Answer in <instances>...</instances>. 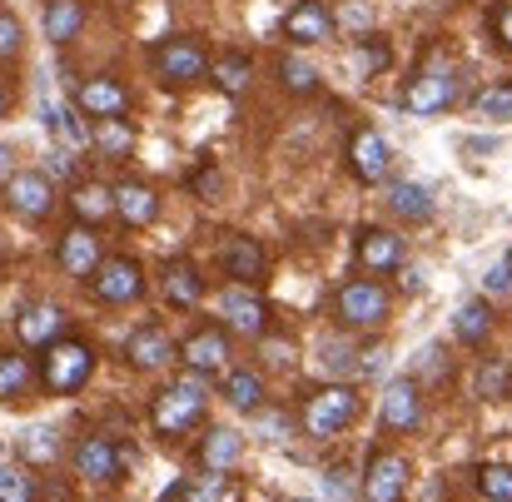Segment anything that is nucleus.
<instances>
[{
    "label": "nucleus",
    "mask_w": 512,
    "mask_h": 502,
    "mask_svg": "<svg viewBox=\"0 0 512 502\" xmlns=\"http://www.w3.org/2000/svg\"><path fill=\"white\" fill-rule=\"evenodd\" d=\"M204 413H209V383H204L199 373L174 378L170 388L155 398V428H160L165 438H184V433H194V428L204 423Z\"/></svg>",
    "instance_id": "nucleus-1"
},
{
    "label": "nucleus",
    "mask_w": 512,
    "mask_h": 502,
    "mask_svg": "<svg viewBox=\"0 0 512 502\" xmlns=\"http://www.w3.org/2000/svg\"><path fill=\"white\" fill-rule=\"evenodd\" d=\"M90 373H95V348H90V343H80V338H60V343L45 348L40 378H45L50 393L70 398V393H80V388L90 383Z\"/></svg>",
    "instance_id": "nucleus-2"
},
{
    "label": "nucleus",
    "mask_w": 512,
    "mask_h": 502,
    "mask_svg": "<svg viewBox=\"0 0 512 502\" xmlns=\"http://www.w3.org/2000/svg\"><path fill=\"white\" fill-rule=\"evenodd\" d=\"M150 65H155L160 85H199L209 75V50L194 35H170L150 50Z\"/></svg>",
    "instance_id": "nucleus-3"
},
{
    "label": "nucleus",
    "mask_w": 512,
    "mask_h": 502,
    "mask_svg": "<svg viewBox=\"0 0 512 502\" xmlns=\"http://www.w3.org/2000/svg\"><path fill=\"white\" fill-rule=\"evenodd\" d=\"M353 418H358V393L343 388V383L319 388V393L304 403V433H309V438H339V433L353 428Z\"/></svg>",
    "instance_id": "nucleus-4"
},
{
    "label": "nucleus",
    "mask_w": 512,
    "mask_h": 502,
    "mask_svg": "<svg viewBox=\"0 0 512 502\" xmlns=\"http://www.w3.org/2000/svg\"><path fill=\"white\" fill-rule=\"evenodd\" d=\"M388 314H393V304H388V289L378 284V279H348L339 289V319L343 329H383L388 324Z\"/></svg>",
    "instance_id": "nucleus-5"
},
{
    "label": "nucleus",
    "mask_w": 512,
    "mask_h": 502,
    "mask_svg": "<svg viewBox=\"0 0 512 502\" xmlns=\"http://www.w3.org/2000/svg\"><path fill=\"white\" fill-rule=\"evenodd\" d=\"M219 319H224V334H244V338L269 334V309H264V299H259L249 284H229V289H224Z\"/></svg>",
    "instance_id": "nucleus-6"
},
{
    "label": "nucleus",
    "mask_w": 512,
    "mask_h": 502,
    "mask_svg": "<svg viewBox=\"0 0 512 502\" xmlns=\"http://www.w3.org/2000/svg\"><path fill=\"white\" fill-rule=\"evenodd\" d=\"M90 284H95V299H100V304H140V299H145V269H140L130 254L105 259Z\"/></svg>",
    "instance_id": "nucleus-7"
},
{
    "label": "nucleus",
    "mask_w": 512,
    "mask_h": 502,
    "mask_svg": "<svg viewBox=\"0 0 512 502\" xmlns=\"http://www.w3.org/2000/svg\"><path fill=\"white\" fill-rule=\"evenodd\" d=\"M70 463H75V478H85V483H120V473H125L130 453L95 433V438H80V443H75Z\"/></svg>",
    "instance_id": "nucleus-8"
},
{
    "label": "nucleus",
    "mask_w": 512,
    "mask_h": 502,
    "mask_svg": "<svg viewBox=\"0 0 512 502\" xmlns=\"http://www.w3.org/2000/svg\"><path fill=\"white\" fill-rule=\"evenodd\" d=\"M363 502H403L408 498V458L398 453H373L358 483Z\"/></svg>",
    "instance_id": "nucleus-9"
},
{
    "label": "nucleus",
    "mask_w": 512,
    "mask_h": 502,
    "mask_svg": "<svg viewBox=\"0 0 512 502\" xmlns=\"http://www.w3.org/2000/svg\"><path fill=\"white\" fill-rule=\"evenodd\" d=\"M453 100H458V75L453 70H423L403 90V110L408 115H443Z\"/></svg>",
    "instance_id": "nucleus-10"
},
{
    "label": "nucleus",
    "mask_w": 512,
    "mask_h": 502,
    "mask_svg": "<svg viewBox=\"0 0 512 502\" xmlns=\"http://www.w3.org/2000/svg\"><path fill=\"white\" fill-rule=\"evenodd\" d=\"M5 204L20 214V219H45L55 209V184L40 174V169H20L5 179Z\"/></svg>",
    "instance_id": "nucleus-11"
},
{
    "label": "nucleus",
    "mask_w": 512,
    "mask_h": 502,
    "mask_svg": "<svg viewBox=\"0 0 512 502\" xmlns=\"http://www.w3.org/2000/svg\"><path fill=\"white\" fill-rule=\"evenodd\" d=\"M75 110L90 115V120H125L130 115V90L110 75H95L75 90Z\"/></svg>",
    "instance_id": "nucleus-12"
},
{
    "label": "nucleus",
    "mask_w": 512,
    "mask_h": 502,
    "mask_svg": "<svg viewBox=\"0 0 512 502\" xmlns=\"http://www.w3.org/2000/svg\"><path fill=\"white\" fill-rule=\"evenodd\" d=\"M383 428L388 433H418L423 428V393L413 378H393L383 388Z\"/></svg>",
    "instance_id": "nucleus-13"
},
{
    "label": "nucleus",
    "mask_w": 512,
    "mask_h": 502,
    "mask_svg": "<svg viewBox=\"0 0 512 502\" xmlns=\"http://www.w3.org/2000/svg\"><path fill=\"white\" fill-rule=\"evenodd\" d=\"M348 169H353L363 184H383V179H388V169H393V150H388V140H383L378 130H358V135L348 140Z\"/></svg>",
    "instance_id": "nucleus-14"
},
{
    "label": "nucleus",
    "mask_w": 512,
    "mask_h": 502,
    "mask_svg": "<svg viewBox=\"0 0 512 502\" xmlns=\"http://www.w3.org/2000/svg\"><path fill=\"white\" fill-rule=\"evenodd\" d=\"M334 10L324 5V0H299L289 15H284V40H294V45H324L329 35H334Z\"/></svg>",
    "instance_id": "nucleus-15"
},
{
    "label": "nucleus",
    "mask_w": 512,
    "mask_h": 502,
    "mask_svg": "<svg viewBox=\"0 0 512 502\" xmlns=\"http://www.w3.org/2000/svg\"><path fill=\"white\" fill-rule=\"evenodd\" d=\"M174 338L170 329H160V324H140L135 334L125 338V358L140 368V373H155V368H170L174 363Z\"/></svg>",
    "instance_id": "nucleus-16"
},
{
    "label": "nucleus",
    "mask_w": 512,
    "mask_h": 502,
    "mask_svg": "<svg viewBox=\"0 0 512 502\" xmlns=\"http://www.w3.org/2000/svg\"><path fill=\"white\" fill-rule=\"evenodd\" d=\"M100 264H105V249H100L95 229H85V224L65 229V239H60V269L75 274V279H95Z\"/></svg>",
    "instance_id": "nucleus-17"
},
{
    "label": "nucleus",
    "mask_w": 512,
    "mask_h": 502,
    "mask_svg": "<svg viewBox=\"0 0 512 502\" xmlns=\"http://www.w3.org/2000/svg\"><path fill=\"white\" fill-rule=\"evenodd\" d=\"M110 194H115V214H120L130 229H150V224L160 219V194H155L150 184L125 179V184H115Z\"/></svg>",
    "instance_id": "nucleus-18"
},
{
    "label": "nucleus",
    "mask_w": 512,
    "mask_h": 502,
    "mask_svg": "<svg viewBox=\"0 0 512 502\" xmlns=\"http://www.w3.org/2000/svg\"><path fill=\"white\" fill-rule=\"evenodd\" d=\"M353 249H358V264L368 274H393L403 264V239L393 229H358V244Z\"/></svg>",
    "instance_id": "nucleus-19"
},
{
    "label": "nucleus",
    "mask_w": 512,
    "mask_h": 502,
    "mask_svg": "<svg viewBox=\"0 0 512 502\" xmlns=\"http://www.w3.org/2000/svg\"><path fill=\"white\" fill-rule=\"evenodd\" d=\"M15 329H20V338L30 348H50V343H60V334H65V309L60 304H25L20 319H15Z\"/></svg>",
    "instance_id": "nucleus-20"
},
{
    "label": "nucleus",
    "mask_w": 512,
    "mask_h": 502,
    "mask_svg": "<svg viewBox=\"0 0 512 502\" xmlns=\"http://www.w3.org/2000/svg\"><path fill=\"white\" fill-rule=\"evenodd\" d=\"M264 269H269V254H264L259 239L234 234V239L224 244V274H229L234 284H254V279H264Z\"/></svg>",
    "instance_id": "nucleus-21"
},
{
    "label": "nucleus",
    "mask_w": 512,
    "mask_h": 502,
    "mask_svg": "<svg viewBox=\"0 0 512 502\" xmlns=\"http://www.w3.org/2000/svg\"><path fill=\"white\" fill-rule=\"evenodd\" d=\"M179 358L189 363V373H219L224 363H229V334L224 329H199V334L189 338L184 348H179Z\"/></svg>",
    "instance_id": "nucleus-22"
},
{
    "label": "nucleus",
    "mask_w": 512,
    "mask_h": 502,
    "mask_svg": "<svg viewBox=\"0 0 512 502\" xmlns=\"http://www.w3.org/2000/svg\"><path fill=\"white\" fill-rule=\"evenodd\" d=\"M388 209H393L398 219H408V224H428L438 204H433L428 184H413V179H393V184H388Z\"/></svg>",
    "instance_id": "nucleus-23"
},
{
    "label": "nucleus",
    "mask_w": 512,
    "mask_h": 502,
    "mask_svg": "<svg viewBox=\"0 0 512 502\" xmlns=\"http://www.w3.org/2000/svg\"><path fill=\"white\" fill-rule=\"evenodd\" d=\"M85 0H50L45 5V40L50 45H70V40H80V30H85Z\"/></svg>",
    "instance_id": "nucleus-24"
},
{
    "label": "nucleus",
    "mask_w": 512,
    "mask_h": 502,
    "mask_svg": "<svg viewBox=\"0 0 512 502\" xmlns=\"http://www.w3.org/2000/svg\"><path fill=\"white\" fill-rule=\"evenodd\" d=\"M160 284H165V299H170L174 309H194L204 299V279H199V269L189 259H170Z\"/></svg>",
    "instance_id": "nucleus-25"
},
{
    "label": "nucleus",
    "mask_w": 512,
    "mask_h": 502,
    "mask_svg": "<svg viewBox=\"0 0 512 502\" xmlns=\"http://www.w3.org/2000/svg\"><path fill=\"white\" fill-rule=\"evenodd\" d=\"M70 209H75V219L85 224V229H95V224H105L110 214H115V194L105 189V184H75V194H70Z\"/></svg>",
    "instance_id": "nucleus-26"
},
{
    "label": "nucleus",
    "mask_w": 512,
    "mask_h": 502,
    "mask_svg": "<svg viewBox=\"0 0 512 502\" xmlns=\"http://www.w3.org/2000/svg\"><path fill=\"white\" fill-rule=\"evenodd\" d=\"M224 398L239 413H259L264 408V373L259 368H229L224 373Z\"/></svg>",
    "instance_id": "nucleus-27"
},
{
    "label": "nucleus",
    "mask_w": 512,
    "mask_h": 502,
    "mask_svg": "<svg viewBox=\"0 0 512 502\" xmlns=\"http://www.w3.org/2000/svg\"><path fill=\"white\" fill-rule=\"evenodd\" d=\"M209 75H214V85H219L229 100H239V95L249 90V80H254V60L234 50V55H219V60L209 65Z\"/></svg>",
    "instance_id": "nucleus-28"
},
{
    "label": "nucleus",
    "mask_w": 512,
    "mask_h": 502,
    "mask_svg": "<svg viewBox=\"0 0 512 502\" xmlns=\"http://www.w3.org/2000/svg\"><path fill=\"white\" fill-rule=\"evenodd\" d=\"M40 125H45V135H60L70 145H90V125L80 120L75 105H45L40 110Z\"/></svg>",
    "instance_id": "nucleus-29"
},
{
    "label": "nucleus",
    "mask_w": 512,
    "mask_h": 502,
    "mask_svg": "<svg viewBox=\"0 0 512 502\" xmlns=\"http://www.w3.org/2000/svg\"><path fill=\"white\" fill-rule=\"evenodd\" d=\"M90 145H95L105 160H125L130 145H135V125H130V120H95Z\"/></svg>",
    "instance_id": "nucleus-30"
},
{
    "label": "nucleus",
    "mask_w": 512,
    "mask_h": 502,
    "mask_svg": "<svg viewBox=\"0 0 512 502\" xmlns=\"http://www.w3.org/2000/svg\"><path fill=\"white\" fill-rule=\"evenodd\" d=\"M453 334L463 338V343H488V334H493V304L488 299H468L463 309H458V319H453Z\"/></svg>",
    "instance_id": "nucleus-31"
},
{
    "label": "nucleus",
    "mask_w": 512,
    "mask_h": 502,
    "mask_svg": "<svg viewBox=\"0 0 512 502\" xmlns=\"http://www.w3.org/2000/svg\"><path fill=\"white\" fill-rule=\"evenodd\" d=\"M199 453H204V468H234L239 453H244V438L234 428H209Z\"/></svg>",
    "instance_id": "nucleus-32"
},
{
    "label": "nucleus",
    "mask_w": 512,
    "mask_h": 502,
    "mask_svg": "<svg viewBox=\"0 0 512 502\" xmlns=\"http://www.w3.org/2000/svg\"><path fill=\"white\" fill-rule=\"evenodd\" d=\"M279 80H284L289 95H314L319 90V70L309 60H299V55H284L279 60Z\"/></svg>",
    "instance_id": "nucleus-33"
},
{
    "label": "nucleus",
    "mask_w": 512,
    "mask_h": 502,
    "mask_svg": "<svg viewBox=\"0 0 512 502\" xmlns=\"http://www.w3.org/2000/svg\"><path fill=\"white\" fill-rule=\"evenodd\" d=\"M319 363H324V373H334V378H348V373L363 368L358 353H353L343 338H324V343H319Z\"/></svg>",
    "instance_id": "nucleus-34"
},
{
    "label": "nucleus",
    "mask_w": 512,
    "mask_h": 502,
    "mask_svg": "<svg viewBox=\"0 0 512 502\" xmlns=\"http://www.w3.org/2000/svg\"><path fill=\"white\" fill-rule=\"evenodd\" d=\"M30 383V358L20 353H0V398H20Z\"/></svg>",
    "instance_id": "nucleus-35"
},
{
    "label": "nucleus",
    "mask_w": 512,
    "mask_h": 502,
    "mask_svg": "<svg viewBox=\"0 0 512 502\" xmlns=\"http://www.w3.org/2000/svg\"><path fill=\"white\" fill-rule=\"evenodd\" d=\"M478 493L488 502H512V468L483 463V468H478Z\"/></svg>",
    "instance_id": "nucleus-36"
},
{
    "label": "nucleus",
    "mask_w": 512,
    "mask_h": 502,
    "mask_svg": "<svg viewBox=\"0 0 512 502\" xmlns=\"http://www.w3.org/2000/svg\"><path fill=\"white\" fill-rule=\"evenodd\" d=\"M20 453H25L30 463H55V458H60V433H55V428H30L25 443H20Z\"/></svg>",
    "instance_id": "nucleus-37"
},
{
    "label": "nucleus",
    "mask_w": 512,
    "mask_h": 502,
    "mask_svg": "<svg viewBox=\"0 0 512 502\" xmlns=\"http://www.w3.org/2000/svg\"><path fill=\"white\" fill-rule=\"evenodd\" d=\"M508 388H512V368L503 358H488V363L478 368V393H483V398H508Z\"/></svg>",
    "instance_id": "nucleus-38"
},
{
    "label": "nucleus",
    "mask_w": 512,
    "mask_h": 502,
    "mask_svg": "<svg viewBox=\"0 0 512 502\" xmlns=\"http://www.w3.org/2000/svg\"><path fill=\"white\" fill-rule=\"evenodd\" d=\"M478 115H483V120H512V80H498V85L483 90Z\"/></svg>",
    "instance_id": "nucleus-39"
},
{
    "label": "nucleus",
    "mask_w": 512,
    "mask_h": 502,
    "mask_svg": "<svg viewBox=\"0 0 512 502\" xmlns=\"http://www.w3.org/2000/svg\"><path fill=\"white\" fill-rule=\"evenodd\" d=\"M0 502H35V478L25 468H0Z\"/></svg>",
    "instance_id": "nucleus-40"
},
{
    "label": "nucleus",
    "mask_w": 512,
    "mask_h": 502,
    "mask_svg": "<svg viewBox=\"0 0 512 502\" xmlns=\"http://www.w3.org/2000/svg\"><path fill=\"white\" fill-rule=\"evenodd\" d=\"M388 60H393V55H388V45H383L378 35L353 50V70H358V75H378V70H388Z\"/></svg>",
    "instance_id": "nucleus-41"
},
{
    "label": "nucleus",
    "mask_w": 512,
    "mask_h": 502,
    "mask_svg": "<svg viewBox=\"0 0 512 502\" xmlns=\"http://www.w3.org/2000/svg\"><path fill=\"white\" fill-rule=\"evenodd\" d=\"M20 50H25V25H20L15 10L0 5V60H15Z\"/></svg>",
    "instance_id": "nucleus-42"
},
{
    "label": "nucleus",
    "mask_w": 512,
    "mask_h": 502,
    "mask_svg": "<svg viewBox=\"0 0 512 502\" xmlns=\"http://www.w3.org/2000/svg\"><path fill=\"white\" fill-rule=\"evenodd\" d=\"M214 493H219V478H209L204 488H194V483H170L160 502H214Z\"/></svg>",
    "instance_id": "nucleus-43"
},
{
    "label": "nucleus",
    "mask_w": 512,
    "mask_h": 502,
    "mask_svg": "<svg viewBox=\"0 0 512 502\" xmlns=\"http://www.w3.org/2000/svg\"><path fill=\"white\" fill-rule=\"evenodd\" d=\"M259 358H264V363H269V368H289V363H294V343H289V338H259Z\"/></svg>",
    "instance_id": "nucleus-44"
},
{
    "label": "nucleus",
    "mask_w": 512,
    "mask_h": 502,
    "mask_svg": "<svg viewBox=\"0 0 512 502\" xmlns=\"http://www.w3.org/2000/svg\"><path fill=\"white\" fill-rule=\"evenodd\" d=\"M348 478H353V473H348V468H334V473H329V478H324V483H329V493H334V498H353V493H358V488H353V483H348Z\"/></svg>",
    "instance_id": "nucleus-45"
},
{
    "label": "nucleus",
    "mask_w": 512,
    "mask_h": 502,
    "mask_svg": "<svg viewBox=\"0 0 512 502\" xmlns=\"http://www.w3.org/2000/svg\"><path fill=\"white\" fill-rule=\"evenodd\" d=\"M194 189H199V194H219V189H224L219 169H199V174H194Z\"/></svg>",
    "instance_id": "nucleus-46"
},
{
    "label": "nucleus",
    "mask_w": 512,
    "mask_h": 502,
    "mask_svg": "<svg viewBox=\"0 0 512 502\" xmlns=\"http://www.w3.org/2000/svg\"><path fill=\"white\" fill-rule=\"evenodd\" d=\"M493 25H498V40L512 50V5H498V15H493Z\"/></svg>",
    "instance_id": "nucleus-47"
},
{
    "label": "nucleus",
    "mask_w": 512,
    "mask_h": 502,
    "mask_svg": "<svg viewBox=\"0 0 512 502\" xmlns=\"http://www.w3.org/2000/svg\"><path fill=\"white\" fill-rule=\"evenodd\" d=\"M428 378H443V348H423V363H418Z\"/></svg>",
    "instance_id": "nucleus-48"
},
{
    "label": "nucleus",
    "mask_w": 512,
    "mask_h": 502,
    "mask_svg": "<svg viewBox=\"0 0 512 502\" xmlns=\"http://www.w3.org/2000/svg\"><path fill=\"white\" fill-rule=\"evenodd\" d=\"M488 289H493V294H508V289H512L508 274H503V269H488Z\"/></svg>",
    "instance_id": "nucleus-49"
},
{
    "label": "nucleus",
    "mask_w": 512,
    "mask_h": 502,
    "mask_svg": "<svg viewBox=\"0 0 512 502\" xmlns=\"http://www.w3.org/2000/svg\"><path fill=\"white\" fill-rule=\"evenodd\" d=\"M264 433H269V443H279V433H284V418H264Z\"/></svg>",
    "instance_id": "nucleus-50"
},
{
    "label": "nucleus",
    "mask_w": 512,
    "mask_h": 502,
    "mask_svg": "<svg viewBox=\"0 0 512 502\" xmlns=\"http://www.w3.org/2000/svg\"><path fill=\"white\" fill-rule=\"evenodd\" d=\"M403 289H413V294H418V289H423V274H418V269H408V274H403Z\"/></svg>",
    "instance_id": "nucleus-51"
},
{
    "label": "nucleus",
    "mask_w": 512,
    "mask_h": 502,
    "mask_svg": "<svg viewBox=\"0 0 512 502\" xmlns=\"http://www.w3.org/2000/svg\"><path fill=\"white\" fill-rule=\"evenodd\" d=\"M10 160H15V155H10V145L0 140V169H10Z\"/></svg>",
    "instance_id": "nucleus-52"
},
{
    "label": "nucleus",
    "mask_w": 512,
    "mask_h": 502,
    "mask_svg": "<svg viewBox=\"0 0 512 502\" xmlns=\"http://www.w3.org/2000/svg\"><path fill=\"white\" fill-rule=\"evenodd\" d=\"M5 110H10V95H5V85H0V120H5Z\"/></svg>",
    "instance_id": "nucleus-53"
},
{
    "label": "nucleus",
    "mask_w": 512,
    "mask_h": 502,
    "mask_svg": "<svg viewBox=\"0 0 512 502\" xmlns=\"http://www.w3.org/2000/svg\"><path fill=\"white\" fill-rule=\"evenodd\" d=\"M503 274H508V284H512V254H508V264H503Z\"/></svg>",
    "instance_id": "nucleus-54"
},
{
    "label": "nucleus",
    "mask_w": 512,
    "mask_h": 502,
    "mask_svg": "<svg viewBox=\"0 0 512 502\" xmlns=\"http://www.w3.org/2000/svg\"><path fill=\"white\" fill-rule=\"evenodd\" d=\"M0 259H5V244H0Z\"/></svg>",
    "instance_id": "nucleus-55"
},
{
    "label": "nucleus",
    "mask_w": 512,
    "mask_h": 502,
    "mask_svg": "<svg viewBox=\"0 0 512 502\" xmlns=\"http://www.w3.org/2000/svg\"><path fill=\"white\" fill-rule=\"evenodd\" d=\"M0 453H5V443H0Z\"/></svg>",
    "instance_id": "nucleus-56"
}]
</instances>
